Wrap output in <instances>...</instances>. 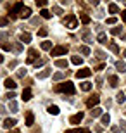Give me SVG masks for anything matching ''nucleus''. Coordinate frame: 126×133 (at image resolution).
I'll use <instances>...</instances> for the list:
<instances>
[{
    "label": "nucleus",
    "instance_id": "obj_1",
    "mask_svg": "<svg viewBox=\"0 0 126 133\" xmlns=\"http://www.w3.org/2000/svg\"><path fill=\"white\" fill-rule=\"evenodd\" d=\"M55 90L57 92H64V94H69V95H74V85L71 83V81H66V83H61V85H57L55 87Z\"/></svg>",
    "mask_w": 126,
    "mask_h": 133
},
{
    "label": "nucleus",
    "instance_id": "obj_2",
    "mask_svg": "<svg viewBox=\"0 0 126 133\" xmlns=\"http://www.w3.org/2000/svg\"><path fill=\"white\" fill-rule=\"evenodd\" d=\"M66 52H68V47H66V45H59V47H54V49H52V54H50V55L59 57V55H64Z\"/></svg>",
    "mask_w": 126,
    "mask_h": 133
},
{
    "label": "nucleus",
    "instance_id": "obj_3",
    "mask_svg": "<svg viewBox=\"0 0 126 133\" xmlns=\"http://www.w3.org/2000/svg\"><path fill=\"white\" fill-rule=\"evenodd\" d=\"M23 9H24V4H23V2H17V4L12 7V10H10V17H12V19L17 17V12L21 14V10H23Z\"/></svg>",
    "mask_w": 126,
    "mask_h": 133
},
{
    "label": "nucleus",
    "instance_id": "obj_4",
    "mask_svg": "<svg viewBox=\"0 0 126 133\" xmlns=\"http://www.w3.org/2000/svg\"><path fill=\"white\" fill-rule=\"evenodd\" d=\"M66 24H68V28L69 30H74V28H76L78 26V19H76V16H68V19H66Z\"/></svg>",
    "mask_w": 126,
    "mask_h": 133
},
{
    "label": "nucleus",
    "instance_id": "obj_5",
    "mask_svg": "<svg viewBox=\"0 0 126 133\" xmlns=\"http://www.w3.org/2000/svg\"><path fill=\"white\" fill-rule=\"evenodd\" d=\"M90 74H92V71H90L88 68H83V69H79V71H76V76H78V78H88Z\"/></svg>",
    "mask_w": 126,
    "mask_h": 133
},
{
    "label": "nucleus",
    "instance_id": "obj_6",
    "mask_svg": "<svg viewBox=\"0 0 126 133\" xmlns=\"http://www.w3.org/2000/svg\"><path fill=\"white\" fill-rule=\"evenodd\" d=\"M81 119H83V112H78V114H74V116L69 118V123L71 124H78V123H81Z\"/></svg>",
    "mask_w": 126,
    "mask_h": 133
},
{
    "label": "nucleus",
    "instance_id": "obj_7",
    "mask_svg": "<svg viewBox=\"0 0 126 133\" xmlns=\"http://www.w3.org/2000/svg\"><path fill=\"white\" fill-rule=\"evenodd\" d=\"M16 123H17V121H16L14 118H7V119L4 121V128H7V130L14 128V126H16Z\"/></svg>",
    "mask_w": 126,
    "mask_h": 133
},
{
    "label": "nucleus",
    "instance_id": "obj_8",
    "mask_svg": "<svg viewBox=\"0 0 126 133\" xmlns=\"http://www.w3.org/2000/svg\"><path fill=\"white\" fill-rule=\"evenodd\" d=\"M98 102H100L98 95H92V97H90V99L87 100V105H88V107H93V105H97Z\"/></svg>",
    "mask_w": 126,
    "mask_h": 133
},
{
    "label": "nucleus",
    "instance_id": "obj_9",
    "mask_svg": "<svg viewBox=\"0 0 126 133\" xmlns=\"http://www.w3.org/2000/svg\"><path fill=\"white\" fill-rule=\"evenodd\" d=\"M36 57H38V55H36V50H35V49H29V52H28V61H26V62H28V64H31V62H35V59H36Z\"/></svg>",
    "mask_w": 126,
    "mask_h": 133
},
{
    "label": "nucleus",
    "instance_id": "obj_10",
    "mask_svg": "<svg viewBox=\"0 0 126 133\" xmlns=\"http://www.w3.org/2000/svg\"><path fill=\"white\" fill-rule=\"evenodd\" d=\"M5 88H7V90H9V92H10V90H14L16 88V85H17V83H16V81H14V79H10V78H7V79H5Z\"/></svg>",
    "mask_w": 126,
    "mask_h": 133
},
{
    "label": "nucleus",
    "instance_id": "obj_11",
    "mask_svg": "<svg viewBox=\"0 0 126 133\" xmlns=\"http://www.w3.org/2000/svg\"><path fill=\"white\" fill-rule=\"evenodd\" d=\"M33 121H35L33 112H31V111H28V112H26V126H31V124H33Z\"/></svg>",
    "mask_w": 126,
    "mask_h": 133
},
{
    "label": "nucleus",
    "instance_id": "obj_12",
    "mask_svg": "<svg viewBox=\"0 0 126 133\" xmlns=\"http://www.w3.org/2000/svg\"><path fill=\"white\" fill-rule=\"evenodd\" d=\"M54 64L57 66V68H68V61H66V59H55Z\"/></svg>",
    "mask_w": 126,
    "mask_h": 133
},
{
    "label": "nucleus",
    "instance_id": "obj_13",
    "mask_svg": "<svg viewBox=\"0 0 126 133\" xmlns=\"http://www.w3.org/2000/svg\"><path fill=\"white\" fill-rule=\"evenodd\" d=\"M21 99L24 100V102H28L29 99H31V90L29 88H26V90H23V97H21Z\"/></svg>",
    "mask_w": 126,
    "mask_h": 133
},
{
    "label": "nucleus",
    "instance_id": "obj_14",
    "mask_svg": "<svg viewBox=\"0 0 126 133\" xmlns=\"http://www.w3.org/2000/svg\"><path fill=\"white\" fill-rule=\"evenodd\" d=\"M31 42V35L29 33H23L21 35V43H29Z\"/></svg>",
    "mask_w": 126,
    "mask_h": 133
},
{
    "label": "nucleus",
    "instance_id": "obj_15",
    "mask_svg": "<svg viewBox=\"0 0 126 133\" xmlns=\"http://www.w3.org/2000/svg\"><path fill=\"white\" fill-rule=\"evenodd\" d=\"M9 111L10 112H17V102L16 100H9Z\"/></svg>",
    "mask_w": 126,
    "mask_h": 133
},
{
    "label": "nucleus",
    "instance_id": "obj_16",
    "mask_svg": "<svg viewBox=\"0 0 126 133\" xmlns=\"http://www.w3.org/2000/svg\"><path fill=\"white\" fill-rule=\"evenodd\" d=\"M29 16H31V9H29V7H24V9L21 10V17H24V19H28Z\"/></svg>",
    "mask_w": 126,
    "mask_h": 133
},
{
    "label": "nucleus",
    "instance_id": "obj_17",
    "mask_svg": "<svg viewBox=\"0 0 126 133\" xmlns=\"http://www.w3.org/2000/svg\"><path fill=\"white\" fill-rule=\"evenodd\" d=\"M116 69L119 71V73H123V71H126V64L123 62V61H117L116 62Z\"/></svg>",
    "mask_w": 126,
    "mask_h": 133
},
{
    "label": "nucleus",
    "instance_id": "obj_18",
    "mask_svg": "<svg viewBox=\"0 0 126 133\" xmlns=\"http://www.w3.org/2000/svg\"><path fill=\"white\" fill-rule=\"evenodd\" d=\"M116 100H117V104H124L126 102V95L123 94V92H119V94L116 95Z\"/></svg>",
    "mask_w": 126,
    "mask_h": 133
},
{
    "label": "nucleus",
    "instance_id": "obj_19",
    "mask_svg": "<svg viewBox=\"0 0 126 133\" xmlns=\"http://www.w3.org/2000/svg\"><path fill=\"white\" fill-rule=\"evenodd\" d=\"M36 76H38V79H43V78H47V76H50V69H43V71H42V73H38Z\"/></svg>",
    "mask_w": 126,
    "mask_h": 133
},
{
    "label": "nucleus",
    "instance_id": "obj_20",
    "mask_svg": "<svg viewBox=\"0 0 126 133\" xmlns=\"http://www.w3.org/2000/svg\"><path fill=\"white\" fill-rule=\"evenodd\" d=\"M97 42H98V43H107V35L105 33H98Z\"/></svg>",
    "mask_w": 126,
    "mask_h": 133
},
{
    "label": "nucleus",
    "instance_id": "obj_21",
    "mask_svg": "<svg viewBox=\"0 0 126 133\" xmlns=\"http://www.w3.org/2000/svg\"><path fill=\"white\" fill-rule=\"evenodd\" d=\"M83 40L88 42V43H92V36H90V30H85L83 31Z\"/></svg>",
    "mask_w": 126,
    "mask_h": 133
},
{
    "label": "nucleus",
    "instance_id": "obj_22",
    "mask_svg": "<svg viewBox=\"0 0 126 133\" xmlns=\"http://www.w3.org/2000/svg\"><path fill=\"white\" fill-rule=\"evenodd\" d=\"M79 19H81L83 24H88V23H90V17H88L85 12H79Z\"/></svg>",
    "mask_w": 126,
    "mask_h": 133
},
{
    "label": "nucleus",
    "instance_id": "obj_23",
    "mask_svg": "<svg viewBox=\"0 0 126 133\" xmlns=\"http://www.w3.org/2000/svg\"><path fill=\"white\" fill-rule=\"evenodd\" d=\"M117 83H119L117 76H111V78H109V85H111V87H114V88H116V87H117Z\"/></svg>",
    "mask_w": 126,
    "mask_h": 133
},
{
    "label": "nucleus",
    "instance_id": "obj_24",
    "mask_svg": "<svg viewBox=\"0 0 126 133\" xmlns=\"http://www.w3.org/2000/svg\"><path fill=\"white\" fill-rule=\"evenodd\" d=\"M92 116H93V118H98V116H102V109H100V107H93V109H92Z\"/></svg>",
    "mask_w": 126,
    "mask_h": 133
},
{
    "label": "nucleus",
    "instance_id": "obj_25",
    "mask_svg": "<svg viewBox=\"0 0 126 133\" xmlns=\"http://www.w3.org/2000/svg\"><path fill=\"white\" fill-rule=\"evenodd\" d=\"M71 62H73V64H76V66H79V64H83V59H81V57H78V55H73Z\"/></svg>",
    "mask_w": 126,
    "mask_h": 133
},
{
    "label": "nucleus",
    "instance_id": "obj_26",
    "mask_svg": "<svg viewBox=\"0 0 126 133\" xmlns=\"http://www.w3.org/2000/svg\"><path fill=\"white\" fill-rule=\"evenodd\" d=\"M81 90H83V92H88V90H92V83H88V81L81 83Z\"/></svg>",
    "mask_w": 126,
    "mask_h": 133
},
{
    "label": "nucleus",
    "instance_id": "obj_27",
    "mask_svg": "<svg viewBox=\"0 0 126 133\" xmlns=\"http://www.w3.org/2000/svg\"><path fill=\"white\" fill-rule=\"evenodd\" d=\"M49 112L54 114V116H57V114H59V107H57V105H50V107H49Z\"/></svg>",
    "mask_w": 126,
    "mask_h": 133
},
{
    "label": "nucleus",
    "instance_id": "obj_28",
    "mask_svg": "<svg viewBox=\"0 0 126 133\" xmlns=\"http://www.w3.org/2000/svg\"><path fill=\"white\" fill-rule=\"evenodd\" d=\"M117 10H119V7H117L116 4H111V5H109V12H111V14H116Z\"/></svg>",
    "mask_w": 126,
    "mask_h": 133
},
{
    "label": "nucleus",
    "instance_id": "obj_29",
    "mask_svg": "<svg viewBox=\"0 0 126 133\" xmlns=\"http://www.w3.org/2000/svg\"><path fill=\"white\" fill-rule=\"evenodd\" d=\"M50 49H52L50 42H42V50H50Z\"/></svg>",
    "mask_w": 126,
    "mask_h": 133
},
{
    "label": "nucleus",
    "instance_id": "obj_30",
    "mask_svg": "<svg viewBox=\"0 0 126 133\" xmlns=\"http://www.w3.org/2000/svg\"><path fill=\"white\" fill-rule=\"evenodd\" d=\"M111 118H109V114H102V124H109Z\"/></svg>",
    "mask_w": 126,
    "mask_h": 133
},
{
    "label": "nucleus",
    "instance_id": "obj_31",
    "mask_svg": "<svg viewBox=\"0 0 126 133\" xmlns=\"http://www.w3.org/2000/svg\"><path fill=\"white\" fill-rule=\"evenodd\" d=\"M40 14H42V17H43V19H49L50 16H52V14H50V12H49V10H47V9H43V10H42V12H40Z\"/></svg>",
    "mask_w": 126,
    "mask_h": 133
},
{
    "label": "nucleus",
    "instance_id": "obj_32",
    "mask_svg": "<svg viewBox=\"0 0 126 133\" xmlns=\"http://www.w3.org/2000/svg\"><path fill=\"white\" fill-rule=\"evenodd\" d=\"M109 49H111L114 54H119V47H117L116 43H111V45H109Z\"/></svg>",
    "mask_w": 126,
    "mask_h": 133
},
{
    "label": "nucleus",
    "instance_id": "obj_33",
    "mask_svg": "<svg viewBox=\"0 0 126 133\" xmlns=\"http://www.w3.org/2000/svg\"><path fill=\"white\" fill-rule=\"evenodd\" d=\"M79 50H81V54H83V55H90V49H88L87 45H83Z\"/></svg>",
    "mask_w": 126,
    "mask_h": 133
},
{
    "label": "nucleus",
    "instance_id": "obj_34",
    "mask_svg": "<svg viewBox=\"0 0 126 133\" xmlns=\"http://www.w3.org/2000/svg\"><path fill=\"white\" fill-rule=\"evenodd\" d=\"M24 76H26V69L21 68L19 71H17V78H24Z\"/></svg>",
    "mask_w": 126,
    "mask_h": 133
},
{
    "label": "nucleus",
    "instance_id": "obj_35",
    "mask_svg": "<svg viewBox=\"0 0 126 133\" xmlns=\"http://www.w3.org/2000/svg\"><path fill=\"white\" fill-rule=\"evenodd\" d=\"M95 54H97V57H98V59H105V54H104L102 50H95Z\"/></svg>",
    "mask_w": 126,
    "mask_h": 133
},
{
    "label": "nucleus",
    "instance_id": "obj_36",
    "mask_svg": "<svg viewBox=\"0 0 126 133\" xmlns=\"http://www.w3.org/2000/svg\"><path fill=\"white\" fill-rule=\"evenodd\" d=\"M9 24V19L7 17H0V26H7Z\"/></svg>",
    "mask_w": 126,
    "mask_h": 133
},
{
    "label": "nucleus",
    "instance_id": "obj_37",
    "mask_svg": "<svg viewBox=\"0 0 126 133\" xmlns=\"http://www.w3.org/2000/svg\"><path fill=\"white\" fill-rule=\"evenodd\" d=\"M62 78H64L62 73H55V74H54V79H55V81H59V79H62Z\"/></svg>",
    "mask_w": 126,
    "mask_h": 133
},
{
    "label": "nucleus",
    "instance_id": "obj_38",
    "mask_svg": "<svg viewBox=\"0 0 126 133\" xmlns=\"http://www.w3.org/2000/svg\"><path fill=\"white\" fill-rule=\"evenodd\" d=\"M111 33H112V35H121V28H119V26H117V28H112Z\"/></svg>",
    "mask_w": 126,
    "mask_h": 133
},
{
    "label": "nucleus",
    "instance_id": "obj_39",
    "mask_svg": "<svg viewBox=\"0 0 126 133\" xmlns=\"http://www.w3.org/2000/svg\"><path fill=\"white\" fill-rule=\"evenodd\" d=\"M47 35H49V31L45 30V28H42V30L38 31V36H47Z\"/></svg>",
    "mask_w": 126,
    "mask_h": 133
},
{
    "label": "nucleus",
    "instance_id": "obj_40",
    "mask_svg": "<svg viewBox=\"0 0 126 133\" xmlns=\"http://www.w3.org/2000/svg\"><path fill=\"white\" fill-rule=\"evenodd\" d=\"M5 97H7V99H9V100H14L16 94H14V92H7V95H5Z\"/></svg>",
    "mask_w": 126,
    "mask_h": 133
},
{
    "label": "nucleus",
    "instance_id": "obj_41",
    "mask_svg": "<svg viewBox=\"0 0 126 133\" xmlns=\"http://www.w3.org/2000/svg\"><path fill=\"white\" fill-rule=\"evenodd\" d=\"M43 64H45V59H42V61H36V62H35V68L38 69L40 66H43Z\"/></svg>",
    "mask_w": 126,
    "mask_h": 133
},
{
    "label": "nucleus",
    "instance_id": "obj_42",
    "mask_svg": "<svg viewBox=\"0 0 126 133\" xmlns=\"http://www.w3.org/2000/svg\"><path fill=\"white\" fill-rule=\"evenodd\" d=\"M66 133H83V130H79V128H73V130H68Z\"/></svg>",
    "mask_w": 126,
    "mask_h": 133
},
{
    "label": "nucleus",
    "instance_id": "obj_43",
    "mask_svg": "<svg viewBox=\"0 0 126 133\" xmlns=\"http://www.w3.org/2000/svg\"><path fill=\"white\" fill-rule=\"evenodd\" d=\"M14 50H16V52H21V50H23V45H21V42L14 45Z\"/></svg>",
    "mask_w": 126,
    "mask_h": 133
},
{
    "label": "nucleus",
    "instance_id": "obj_44",
    "mask_svg": "<svg viewBox=\"0 0 126 133\" xmlns=\"http://www.w3.org/2000/svg\"><path fill=\"white\" fill-rule=\"evenodd\" d=\"M52 10L55 12V14H62V9H61V7H57V5H55V7H52Z\"/></svg>",
    "mask_w": 126,
    "mask_h": 133
},
{
    "label": "nucleus",
    "instance_id": "obj_45",
    "mask_svg": "<svg viewBox=\"0 0 126 133\" xmlns=\"http://www.w3.org/2000/svg\"><path fill=\"white\" fill-rule=\"evenodd\" d=\"M36 5H38V7H45L47 2H45V0H36Z\"/></svg>",
    "mask_w": 126,
    "mask_h": 133
},
{
    "label": "nucleus",
    "instance_id": "obj_46",
    "mask_svg": "<svg viewBox=\"0 0 126 133\" xmlns=\"http://www.w3.org/2000/svg\"><path fill=\"white\" fill-rule=\"evenodd\" d=\"M116 17H109V19H107V24H116Z\"/></svg>",
    "mask_w": 126,
    "mask_h": 133
},
{
    "label": "nucleus",
    "instance_id": "obj_47",
    "mask_svg": "<svg viewBox=\"0 0 126 133\" xmlns=\"http://www.w3.org/2000/svg\"><path fill=\"white\" fill-rule=\"evenodd\" d=\"M119 124H121V130H123V131H126V121H121Z\"/></svg>",
    "mask_w": 126,
    "mask_h": 133
},
{
    "label": "nucleus",
    "instance_id": "obj_48",
    "mask_svg": "<svg viewBox=\"0 0 126 133\" xmlns=\"http://www.w3.org/2000/svg\"><path fill=\"white\" fill-rule=\"evenodd\" d=\"M2 49H4V50H10V45H7V43H2Z\"/></svg>",
    "mask_w": 126,
    "mask_h": 133
},
{
    "label": "nucleus",
    "instance_id": "obj_49",
    "mask_svg": "<svg viewBox=\"0 0 126 133\" xmlns=\"http://www.w3.org/2000/svg\"><path fill=\"white\" fill-rule=\"evenodd\" d=\"M121 17H123V21H124V24H126V10H123V12H121Z\"/></svg>",
    "mask_w": 126,
    "mask_h": 133
},
{
    "label": "nucleus",
    "instance_id": "obj_50",
    "mask_svg": "<svg viewBox=\"0 0 126 133\" xmlns=\"http://www.w3.org/2000/svg\"><path fill=\"white\" fill-rule=\"evenodd\" d=\"M7 36H9L7 33H2V35H0V40H7Z\"/></svg>",
    "mask_w": 126,
    "mask_h": 133
},
{
    "label": "nucleus",
    "instance_id": "obj_51",
    "mask_svg": "<svg viewBox=\"0 0 126 133\" xmlns=\"http://www.w3.org/2000/svg\"><path fill=\"white\" fill-rule=\"evenodd\" d=\"M102 130H104V128H102V126H95V131H97V133H100Z\"/></svg>",
    "mask_w": 126,
    "mask_h": 133
},
{
    "label": "nucleus",
    "instance_id": "obj_52",
    "mask_svg": "<svg viewBox=\"0 0 126 133\" xmlns=\"http://www.w3.org/2000/svg\"><path fill=\"white\" fill-rule=\"evenodd\" d=\"M5 112V107H4V105H0V114H4Z\"/></svg>",
    "mask_w": 126,
    "mask_h": 133
},
{
    "label": "nucleus",
    "instance_id": "obj_53",
    "mask_svg": "<svg viewBox=\"0 0 126 133\" xmlns=\"http://www.w3.org/2000/svg\"><path fill=\"white\" fill-rule=\"evenodd\" d=\"M2 62H4V55L0 54V64H2Z\"/></svg>",
    "mask_w": 126,
    "mask_h": 133
},
{
    "label": "nucleus",
    "instance_id": "obj_54",
    "mask_svg": "<svg viewBox=\"0 0 126 133\" xmlns=\"http://www.w3.org/2000/svg\"><path fill=\"white\" fill-rule=\"evenodd\" d=\"M83 133H90V130H83Z\"/></svg>",
    "mask_w": 126,
    "mask_h": 133
},
{
    "label": "nucleus",
    "instance_id": "obj_55",
    "mask_svg": "<svg viewBox=\"0 0 126 133\" xmlns=\"http://www.w3.org/2000/svg\"><path fill=\"white\" fill-rule=\"evenodd\" d=\"M123 55H124V57H126V50H124V52H123Z\"/></svg>",
    "mask_w": 126,
    "mask_h": 133
}]
</instances>
